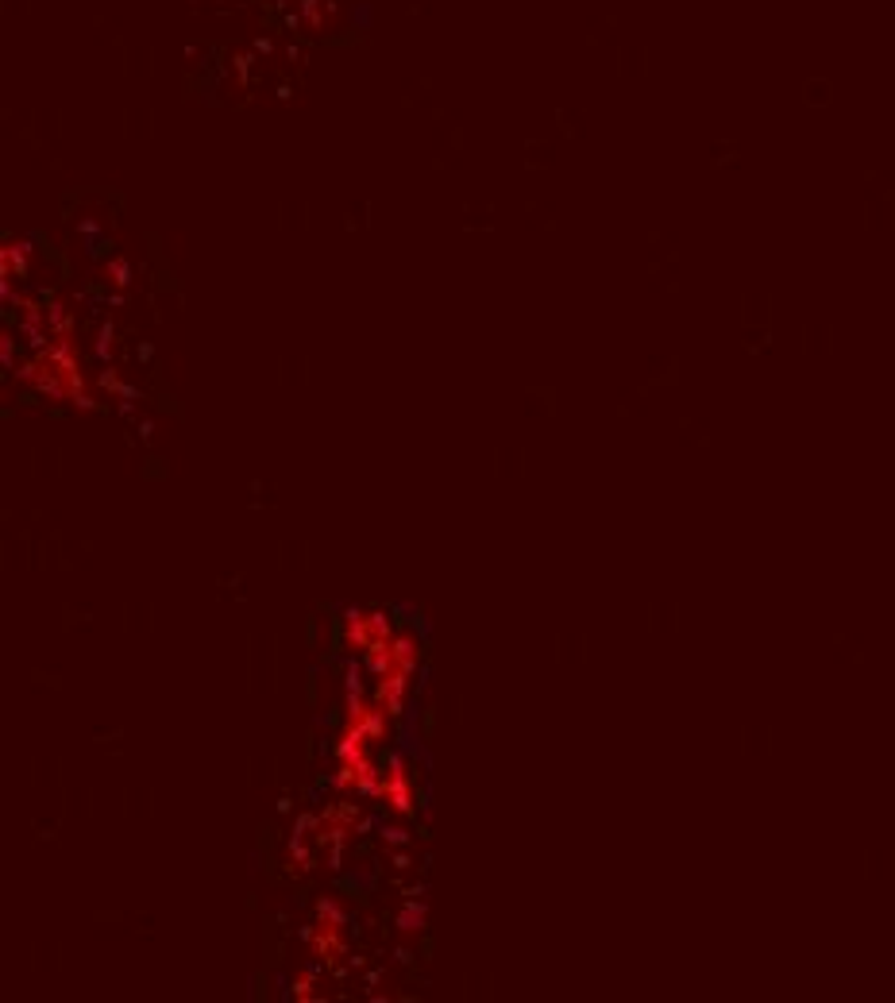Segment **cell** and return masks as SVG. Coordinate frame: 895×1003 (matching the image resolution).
Listing matches in <instances>:
<instances>
[{
  "label": "cell",
  "instance_id": "cell-1",
  "mask_svg": "<svg viewBox=\"0 0 895 1003\" xmlns=\"http://www.w3.org/2000/svg\"><path fill=\"white\" fill-rule=\"evenodd\" d=\"M417 660H421V649H417V637H409V633H394L390 641H382L363 656L367 672L375 676V703L386 714L402 710L409 695V676L417 672Z\"/></svg>",
  "mask_w": 895,
  "mask_h": 1003
},
{
  "label": "cell",
  "instance_id": "cell-2",
  "mask_svg": "<svg viewBox=\"0 0 895 1003\" xmlns=\"http://www.w3.org/2000/svg\"><path fill=\"white\" fill-rule=\"evenodd\" d=\"M394 637V629H390V618L379 614V610H352L348 618H344V645L359 656H367V652L382 645V641H390Z\"/></svg>",
  "mask_w": 895,
  "mask_h": 1003
},
{
  "label": "cell",
  "instance_id": "cell-3",
  "mask_svg": "<svg viewBox=\"0 0 895 1003\" xmlns=\"http://www.w3.org/2000/svg\"><path fill=\"white\" fill-rule=\"evenodd\" d=\"M375 799H382L394 814H409L413 811V784H409L406 760L394 757L390 768L379 776V787H375Z\"/></svg>",
  "mask_w": 895,
  "mask_h": 1003
},
{
  "label": "cell",
  "instance_id": "cell-4",
  "mask_svg": "<svg viewBox=\"0 0 895 1003\" xmlns=\"http://www.w3.org/2000/svg\"><path fill=\"white\" fill-rule=\"evenodd\" d=\"M344 911L336 903H321V919H317V930H313V953L325 957V961H336L344 957Z\"/></svg>",
  "mask_w": 895,
  "mask_h": 1003
}]
</instances>
